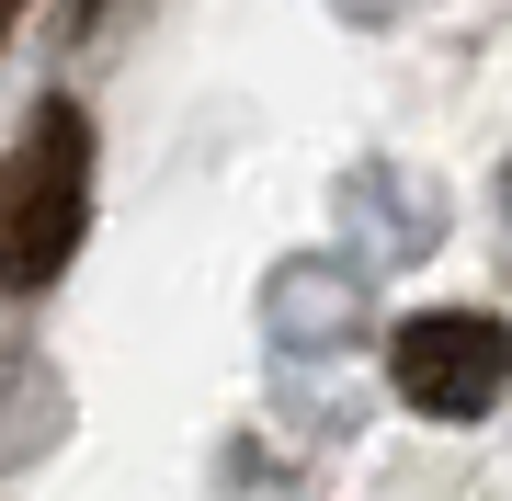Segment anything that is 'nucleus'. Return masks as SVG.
<instances>
[{"instance_id": "f257e3e1", "label": "nucleus", "mask_w": 512, "mask_h": 501, "mask_svg": "<svg viewBox=\"0 0 512 501\" xmlns=\"http://www.w3.org/2000/svg\"><path fill=\"white\" fill-rule=\"evenodd\" d=\"M92 228V126L80 103H35V126L0 160V297H46Z\"/></svg>"}, {"instance_id": "f03ea898", "label": "nucleus", "mask_w": 512, "mask_h": 501, "mask_svg": "<svg viewBox=\"0 0 512 501\" xmlns=\"http://www.w3.org/2000/svg\"><path fill=\"white\" fill-rule=\"evenodd\" d=\"M387 376L421 422H478V410L512 399V331L490 308H421L399 342H387Z\"/></svg>"}, {"instance_id": "7ed1b4c3", "label": "nucleus", "mask_w": 512, "mask_h": 501, "mask_svg": "<svg viewBox=\"0 0 512 501\" xmlns=\"http://www.w3.org/2000/svg\"><path fill=\"white\" fill-rule=\"evenodd\" d=\"M12 12H23V0H0V35H12Z\"/></svg>"}]
</instances>
